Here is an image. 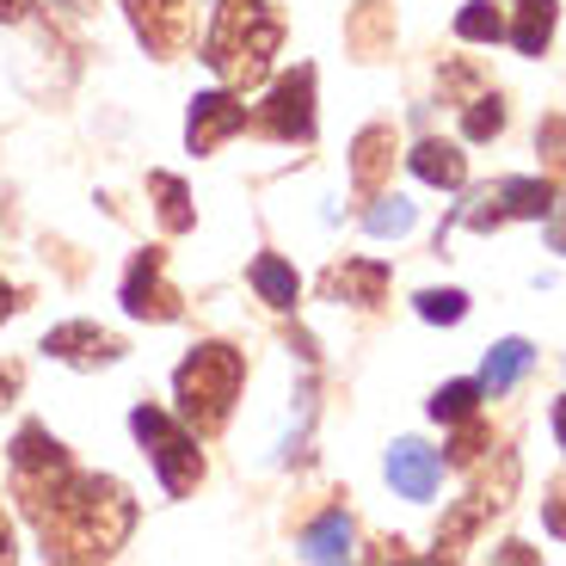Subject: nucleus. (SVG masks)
<instances>
[{
	"label": "nucleus",
	"mask_w": 566,
	"mask_h": 566,
	"mask_svg": "<svg viewBox=\"0 0 566 566\" xmlns=\"http://www.w3.org/2000/svg\"><path fill=\"white\" fill-rule=\"evenodd\" d=\"M43 560H112L136 530V499L112 474H74L38 524Z\"/></svg>",
	"instance_id": "f257e3e1"
},
{
	"label": "nucleus",
	"mask_w": 566,
	"mask_h": 566,
	"mask_svg": "<svg viewBox=\"0 0 566 566\" xmlns=\"http://www.w3.org/2000/svg\"><path fill=\"white\" fill-rule=\"evenodd\" d=\"M283 43V19L265 0H216L210 38H203V62L222 74L228 86H259Z\"/></svg>",
	"instance_id": "f03ea898"
},
{
	"label": "nucleus",
	"mask_w": 566,
	"mask_h": 566,
	"mask_svg": "<svg viewBox=\"0 0 566 566\" xmlns=\"http://www.w3.org/2000/svg\"><path fill=\"white\" fill-rule=\"evenodd\" d=\"M247 382V357L234 345H198L172 369V395H179V419L191 431H222L234 400H241Z\"/></svg>",
	"instance_id": "7ed1b4c3"
},
{
	"label": "nucleus",
	"mask_w": 566,
	"mask_h": 566,
	"mask_svg": "<svg viewBox=\"0 0 566 566\" xmlns=\"http://www.w3.org/2000/svg\"><path fill=\"white\" fill-rule=\"evenodd\" d=\"M7 468H13V499H19V511H25L31 524H38L43 511L56 505V493L74 481V462H69V450H62L43 424H19V438H13V450H7Z\"/></svg>",
	"instance_id": "20e7f679"
},
{
	"label": "nucleus",
	"mask_w": 566,
	"mask_h": 566,
	"mask_svg": "<svg viewBox=\"0 0 566 566\" xmlns=\"http://www.w3.org/2000/svg\"><path fill=\"white\" fill-rule=\"evenodd\" d=\"M129 431L142 438V450L155 455V474H160V486H167L172 499H185L191 486L203 481L198 438H191L185 424H172V412H160V407H136V412H129Z\"/></svg>",
	"instance_id": "39448f33"
},
{
	"label": "nucleus",
	"mask_w": 566,
	"mask_h": 566,
	"mask_svg": "<svg viewBox=\"0 0 566 566\" xmlns=\"http://www.w3.org/2000/svg\"><path fill=\"white\" fill-rule=\"evenodd\" d=\"M124 314L129 321H179L185 314V296L167 283V253H136L124 271Z\"/></svg>",
	"instance_id": "423d86ee"
},
{
	"label": "nucleus",
	"mask_w": 566,
	"mask_h": 566,
	"mask_svg": "<svg viewBox=\"0 0 566 566\" xmlns=\"http://www.w3.org/2000/svg\"><path fill=\"white\" fill-rule=\"evenodd\" d=\"M136 38L155 50V56H185L191 38H198V0H124Z\"/></svg>",
	"instance_id": "0eeeda50"
},
{
	"label": "nucleus",
	"mask_w": 566,
	"mask_h": 566,
	"mask_svg": "<svg viewBox=\"0 0 566 566\" xmlns=\"http://www.w3.org/2000/svg\"><path fill=\"white\" fill-rule=\"evenodd\" d=\"M511 486H517V455H505V462H499V481H474V486H468V499L438 524V554H462V542L474 536L493 511H505Z\"/></svg>",
	"instance_id": "6e6552de"
},
{
	"label": "nucleus",
	"mask_w": 566,
	"mask_h": 566,
	"mask_svg": "<svg viewBox=\"0 0 566 566\" xmlns=\"http://www.w3.org/2000/svg\"><path fill=\"white\" fill-rule=\"evenodd\" d=\"M259 129L277 142H314V69H296L271 86V99L259 105Z\"/></svg>",
	"instance_id": "1a4fd4ad"
},
{
	"label": "nucleus",
	"mask_w": 566,
	"mask_h": 566,
	"mask_svg": "<svg viewBox=\"0 0 566 566\" xmlns=\"http://www.w3.org/2000/svg\"><path fill=\"white\" fill-rule=\"evenodd\" d=\"M247 129V105L234 93H198L191 99V117H185V142H191V155H216L228 136H241Z\"/></svg>",
	"instance_id": "9d476101"
},
{
	"label": "nucleus",
	"mask_w": 566,
	"mask_h": 566,
	"mask_svg": "<svg viewBox=\"0 0 566 566\" xmlns=\"http://www.w3.org/2000/svg\"><path fill=\"white\" fill-rule=\"evenodd\" d=\"M43 352L56 357V364H74V369H99V364H117L124 345L112 333H99L93 321H69V326H50L43 333Z\"/></svg>",
	"instance_id": "9b49d317"
},
{
	"label": "nucleus",
	"mask_w": 566,
	"mask_h": 566,
	"mask_svg": "<svg viewBox=\"0 0 566 566\" xmlns=\"http://www.w3.org/2000/svg\"><path fill=\"white\" fill-rule=\"evenodd\" d=\"M388 481H395V493L400 499H431L438 493V481H443V455L438 450H424V443H395V450H388Z\"/></svg>",
	"instance_id": "f8f14e48"
},
{
	"label": "nucleus",
	"mask_w": 566,
	"mask_h": 566,
	"mask_svg": "<svg viewBox=\"0 0 566 566\" xmlns=\"http://www.w3.org/2000/svg\"><path fill=\"white\" fill-rule=\"evenodd\" d=\"M388 167H395V129H388V124L357 129V142H352V179H357V191H376V185L388 179Z\"/></svg>",
	"instance_id": "ddd939ff"
},
{
	"label": "nucleus",
	"mask_w": 566,
	"mask_h": 566,
	"mask_svg": "<svg viewBox=\"0 0 566 566\" xmlns=\"http://www.w3.org/2000/svg\"><path fill=\"white\" fill-rule=\"evenodd\" d=\"M407 167H412V179L438 185V191H462L468 185V155L450 148V142H419V148L407 155Z\"/></svg>",
	"instance_id": "4468645a"
},
{
	"label": "nucleus",
	"mask_w": 566,
	"mask_h": 566,
	"mask_svg": "<svg viewBox=\"0 0 566 566\" xmlns=\"http://www.w3.org/2000/svg\"><path fill=\"white\" fill-rule=\"evenodd\" d=\"M326 296L357 302V308H376V302L388 296V265H357V259H345V265L326 271Z\"/></svg>",
	"instance_id": "2eb2a0df"
},
{
	"label": "nucleus",
	"mask_w": 566,
	"mask_h": 566,
	"mask_svg": "<svg viewBox=\"0 0 566 566\" xmlns=\"http://www.w3.org/2000/svg\"><path fill=\"white\" fill-rule=\"evenodd\" d=\"M530 364H536L530 339H499L493 352H486V364H481V395H511V388L530 376Z\"/></svg>",
	"instance_id": "dca6fc26"
},
{
	"label": "nucleus",
	"mask_w": 566,
	"mask_h": 566,
	"mask_svg": "<svg viewBox=\"0 0 566 566\" xmlns=\"http://www.w3.org/2000/svg\"><path fill=\"white\" fill-rule=\"evenodd\" d=\"M560 25V0H517V25H511V43L524 50V56H542Z\"/></svg>",
	"instance_id": "f3484780"
},
{
	"label": "nucleus",
	"mask_w": 566,
	"mask_h": 566,
	"mask_svg": "<svg viewBox=\"0 0 566 566\" xmlns=\"http://www.w3.org/2000/svg\"><path fill=\"white\" fill-rule=\"evenodd\" d=\"M493 198H499V210H505V222H511V216L542 222V216L554 210V185H548V179H499Z\"/></svg>",
	"instance_id": "a211bd4d"
},
{
	"label": "nucleus",
	"mask_w": 566,
	"mask_h": 566,
	"mask_svg": "<svg viewBox=\"0 0 566 566\" xmlns=\"http://www.w3.org/2000/svg\"><path fill=\"white\" fill-rule=\"evenodd\" d=\"M253 290L271 302V308H296V296H302L296 271L283 265L277 253H259V259H253Z\"/></svg>",
	"instance_id": "6ab92c4d"
},
{
	"label": "nucleus",
	"mask_w": 566,
	"mask_h": 566,
	"mask_svg": "<svg viewBox=\"0 0 566 566\" xmlns=\"http://www.w3.org/2000/svg\"><path fill=\"white\" fill-rule=\"evenodd\" d=\"M302 554H308V560H345V554H352V517H345V511H326L321 524H308Z\"/></svg>",
	"instance_id": "aec40b11"
},
{
	"label": "nucleus",
	"mask_w": 566,
	"mask_h": 566,
	"mask_svg": "<svg viewBox=\"0 0 566 566\" xmlns=\"http://www.w3.org/2000/svg\"><path fill=\"white\" fill-rule=\"evenodd\" d=\"M388 31H395V7H388V0H369L364 13H357L352 25H345V38L357 43V56H382Z\"/></svg>",
	"instance_id": "412c9836"
},
{
	"label": "nucleus",
	"mask_w": 566,
	"mask_h": 566,
	"mask_svg": "<svg viewBox=\"0 0 566 566\" xmlns=\"http://www.w3.org/2000/svg\"><path fill=\"white\" fill-rule=\"evenodd\" d=\"M148 191H155V203H160V228H167V234H185V228H191V191H185V179L148 172Z\"/></svg>",
	"instance_id": "4be33fe9"
},
{
	"label": "nucleus",
	"mask_w": 566,
	"mask_h": 566,
	"mask_svg": "<svg viewBox=\"0 0 566 566\" xmlns=\"http://www.w3.org/2000/svg\"><path fill=\"white\" fill-rule=\"evenodd\" d=\"M455 38L462 43H499L505 38V19H499L493 0H468L462 13H455Z\"/></svg>",
	"instance_id": "5701e85b"
},
{
	"label": "nucleus",
	"mask_w": 566,
	"mask_h": 566,
	"mask_svg": "<svg viewBox=\"0 0 566 566\" xmlns=\"http://www.w3.org/2000/svg\"><path fill=\"white\" fill-rule=\"evenodd\" d=\"M474 407H481V382H443L438 395H431V419L438 424H462Z\"/></svg>",
	"instance_id": "b1692460"
},
{
	"label": "nucleus",
	"mask_w": 566,
	"mask_h": 566,
	"mask_svg": "<svg viewBox=\"0 0 566 566\" xmlns=\"http://www.w3.org/2000/svg\"><path fill=\"white\" fill-rule=\"evenodd\" d=\"M412 222H419V210H412V203L400 198V191H395V198H376V210L364 216V228L376 234V241H388V234H407Z\"/></svg>",
	"instance_id": "393cba45"
},
{
	"label": "nucleus",
	"mask_w": 566,
	"mask_h": 566,
	"mask_svg": "<svg viewBox=\"0 0 566 566\" xmlns=\"http://www.w3.org/2000/svg\"><path fill=\"white\" fill-rule=\"evenodd\" d=\"M499 129H505V105H499V93H493V99H474L462 112V136L468 142H493Z\"/></svg>",
	"instance_id": "a878e982"
},
{
	"label": "nucleus",
	"mask_w": 566,
	"mask_h": 566,
	"mask_svg": "<svg viewBox=\"0 0 566 566\" xmlns=\"http://www.w3.org/2000/svg\"><path fill=\"white\" fill-rule=\"evenodd\" d=\"M419 314L431 326H455L468 314V296H462V290H419Z\"/></svg>",
	"instance_id": "bb28decb"
},
{
	"label": "nucleus",
	"mask_w": 566,
	"mask_h": 566,
	"mask_svg": "<svg viewBox=\"0 0 566 566\" xmlns=\"http://www.w3.org/2000/svg\"><path fill=\"white\" fill-rule=\"evenodd\" d=\"M481 450H493V438H486V424L474 419V412H468V419H462V431H455V443H450V462H455V468H468Z\"/></svg>",
	"instance_id": "cd10ccee"
},
{
	"label": "nucleus",
	"mask_w": 566,
	"mask_h": 566,
	"mask_svg": "<svg viewBox=\"0 0 566 566\" xmlns=\"http://www.w3.org/2000/svg\"><path fill=\"white\" fill-rule=\"evenodd\" d=\"M536 148L548 155V167H554V172H566V117H542Z\"/></svg>",
	"instance_id": "c85d7f7f"
},
{
	"label": "nucleus",
	"mask_w": 566,
	"mask_h": 566,
	"mask_svg": "<svg viewBox=\"0 0 566 566\" xmlns=\"http://www.w3.org/2000/svg\"><path fill=\"white\" fill-rule=\"evenodd\" d=\"M542 524H548V536L566 542V493H548V499H542Z\"/></svg>",
	"instance_id": "c756f323"
},
{
	"label": "nucleus",
	"mask_w": 566,
	"mask_h": 566,
	"mask_svg": "<svg viewBox=\"0 0 566 566\" xmlns=\"http://www.w3.org/2000/svg\"><path fill=\"white\" fill-rule=\"evenodd\" d=\"M13 395H19V364H0V412L13 407Z\"/></svg>",
	"instance_id": "7c9ffc66"
},
{
	"label": "nucleus",
	"mask_w": 566,
	"mask_h": 566,
	"mask_svg": "<svg viewBox=\"0 0 566 566\" xmlns=\"http://www.w3.org/2000/svg\"><path fill=\"white\" fill-rule=\"evenodd\" d=\"M31 13V0H0V25H19Z\"/></svg>",
	"instance_id": "2f4dec72"
},
{
	"label": "nucleus",
	"mask_w": 566,
	"mask_h": 566,
	"mask_svg": "<svg viewBox=\"0 0 566 566\" xmlns=\"http://www.w3.org/2000/svg\"><path fill=\"white\" fill-rule=\"evenodd\" d=\"M499 560H517V566H530V560H536V554H530L524 542H505V548H499Z\"/></svg>",
	"instance_id": "473e14b6"
},
{
	"label": "nucleus",
	"mask_w": 566,
	"mask_h": 566,
	"mask_svg": "<svg viewBox=\"0 0 566 566\" xmlns=\"http://www.w3.org/2000/svg\"><path fill=\"white\" fill-rule=\"evenodd\" d=\"M13 308H19V296H13V283L0 277V321H7V314H13Z\"/></svg>",
	"instance_id": "72a5a7b5"
},
{
	"label": "nucleus",
	"mask_w": 566,
	"mask_h": 566,
	"mask_svg": "<svg viewBox=\"0 0 566 566\" xmlns=\"http://www.w3.org/2000/svg\"><path fill=\"white\" fill-rule=\"evenodd\" d=\"M0 560H13V524L0 517Z\"/></svg>",
	"instance_id": "f704fd0d"
},
{
	"label": "nucleus",
	"mask_w": 566,
	"mask_h": 566,
	"mask_svg": "<svg viewBox=\"0 0 566 566\" xmlns=\"http://www.w3.org/2000/svg\"><path fill=\"white\" fill-rule=\"evenodd\" d=\"M554 438H560V443H566V395H560V400H554Z\"/></svg>",
	"instance_id": "c9c22d12"
},
{
	"label": "nucleus",
	"mask_w": 566,
	"mask_h": 566,
	"mask_svg": "<svg viewBox=\"0 0 566 566\" xmlns=\"http://www.w3.org/2000/svg\"><path fill=\"white\" fill-rule=\"evenodd\" d=\"M554 247H560V253H566V228H554Z\"/></svg>",
	"instance_id": "e433bc0d"
}]
</instances>
